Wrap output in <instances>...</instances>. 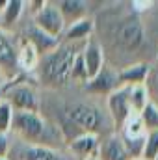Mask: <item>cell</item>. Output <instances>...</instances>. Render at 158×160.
<instances>
[{
	"label": "cell",
	"mask_w": 158,
	"mask_h": 160,
	"mask_svg": "<svg viewBox=\"0 0 158 160\" xmlns=\"http://www.w3.org/2000/svg\"><path fill=\"white\" fill-rule=\"evenodd\" d=\"M104 108H106V114L112 121L114 132H119L123 128V125L134 116L130 102H128V88L119 86L116 91H112L104 101Z\"/></svg>",
	"instance_id": "6"
},
{
	"label": "cell",
	"mask_w": 158,
	"mask_h": 160,
	"mask_svg": "<svg viewBox=\"0 0 158 160\" xmlns=\"http://www.w3.org/2000/svg\"><path fill=\"white\" fill-rule=\"evenodd\" d=\"M89 160H97V158H89Z\"/></svg>",
	"instance_id": "29"
},
{
	"label": "cell",
	"mask_w": 158,
	"mask_h": 160,
	"mask_svg": "<svg viewBox=\"0 0 158 160\" xmlns=\"http://www.w3.org/2000/svg\"><path fill=\"white\" fill-rule=\"evenodd\" d=\"M80 58L84 62L86 73H87V80L93 78L104 65H106V58H104V50L101 47V43L95 39V36L91 39L86 41V45L80 50Z\"/></svg>",
	"instance_id": "11"
},
{
	"label": "cell",
	"mask_w": 158,
	"mask_h": 160,
	"mask_svg": "<svg viewBox=\"0 0 158 160\" xmlns=\"http://www.w3.org/2000/svg\"><path fill=\"white\" fill-rule=\"evenodd\" d=\"M155 160H158V155H156V158H155Z\"/></svg>",
	"instance_id": "30"
},
{
	"label": "cell",
	"mask_w": 158,
	"mask_h": 160,
	"mask_svg": "<svg viewBox=\"0 0 158 160\" xmlns=\"http://www.w3.org/2000/svg\"><path fill=\"white\" fill-rule=\"evenodd\" d=\"M24 15V2L22 0H7L2 15H0V28L7 34H13V28L22 21Z\"/></svg>",
	"instance_id": "17"
},
{
	"label": "cell",
	"mask_w": 158,
	"mask_h": 160,
	"mask_svg": "<svg viewBox=\"0 0 158 160\" xmlns=\"http://www.w3.org/2000/svg\"><path fill=\"white\" fill-rule=\"evenodd\" d=\"M138 118L141 121L145 132H151V130H158V106H155L153 102H149L140 114Z\"/></svg>",
	"instance_id": "20"
},
{
	"label": "cell",
	"mask_w": 158,
	"mask_h": 160,
	"mask_svg": "<svg viewBox=\"0 0 158 160\" xmlns=\"http://www.w3.org/2000/svg\"><path fill=\"white\" fill-rule=\"evenodd\" d=\"M99 142L101 138L95 134H80L75 140L67 142L65 149L75 157V160H89L97 158L99 153Z\"/></svg>",
	"instance_id": "12"
},
{
	"label": "cell",
	"mask_w": 158,
	"mask_h": 160,
	"mask_svg": "<svg viewBox=\"0 0 158 160\" xmlns=\"http://www.w3.org/2000/svg\"><path fill=\"white\" fill-rule=\"evenodd\" d=\"M86 43H67V41H60V45L50 50L48 54L41 56L39 63L34 71V77L41 86H45L47 89H62L71 86V71H73V63L80 54L82 47Z\"/></svg>",
	"instance_id": "4"
},
{
	"label": "cell",
	"mask_w": 158,
	"mask_h": 160,
	"mask_svg": "<svg viewBox=\"0 0 158 160\" xmlns=\"http://www.w3.org/2000/svg\"><path fill=\"white\" fill-rule=\"evenodd\" d=\"M11 121H13V108L6 101H2L0 102V134H9Z\"/></svg>",
	"instance_id": "23"
},
{
	"label": "cell",
	"mask_w": 158,
	"mask_h": 160,
	"mask_svg": "<svg viewBox=\"0 0 158 160\" xmlns=\"http://www.w3.org/2000/svg\"><path fill=\"white\" fill-rule=\"evenodd\" d=\"M4 101L13 108V112H41L39 93L34 84L26 82V75H19L7 80L4 86Z\"/></svg>",
	"instance_id": "5"
},
{
	"label": "cell",
	"mask_w": 158,
	"mask_h": 160,
	"mask_svg": "<svg viewBox=\"0 0 158 160\" xmlns=\"http://www.w3.org/2000/svg\"><path fill=\"white\" fill-rule=\"evenodd\" d=\"M9 136H13L19 143L65 151V140L60 128L39 112H13Z\"/></svg>",
	"instance_id": "3"
},
{
	"label": "cell",
	"mask_w": 158,
	"mask_h": 160,
	"mask_svg": "<svg viewBox=\"0 0 158 160\" xmlns=\"http://www.w3.org/2000/svg\"><path fill=\"white\" fill-rule=\"evenodd\" d=\"M11 149V138L9 134H0V158H7Z\"/></svg>",
	"instance_id": "24"
},
{
	"label": "cell",
	"mask_w": 158,
	"mask_h": 160,
	"mask_svg": "<svg viewBox=\"0 0 158 160\" xmlns=\"http://www.w3.org/2000/svg\"><path fill=\"white\" fill-rule=\"evenodd\" d=\"M6 82H7V78H6V77H4V75H2V73H0V88H2V86H4V84H6Z\"/></svg>",
	"instance_id": "25"
},
{
	"label": "cell",
	"mask_w": 158,
	"mask_h": 160,
	"mask_svg": "<svg viewBox=\"0 0 158 160\" xmlns=\"http://www.w3.org/2000/svg\"><path fill=\"white\" fill-rule=\"evenodd\" d=\"M97 160H132L117 132L106 134L99 142Z\"/></svg>",
	"instance_id": "13"
},
{
	"label": "cell",
	"mask_w": 158,
	"mask_h": 160,
	"mask_svg": "<svg viewBox=\"0 0 158 160\" xmlns=\"http://www.w3.org/2000/svg\"><path fill=\"white\" fill-rule=\"evenodd\" d=\"M86 95V93H84ZM62 132L65 145L80 134H95L99 138L112 134L114 127L106 114V108L86 95V99H71L62 108L56 119H50Z\"/></svg>",
	"instance_id": "2"
},
{
	"label": "cell",
	"mask_w": 158,
	"mask_h": 160,
	"mask_svg": "<svg viewBox=\"0 0 158 160\" xmlns=\"http://www.w3.org/2000/svg\"><path fill=\"white\" fill-rule=\"evenodd\" d=\"M17 39L22 41V43H28L30 47H34L36 52L39 54V58L45 56V54H48L50 50H54L60 45V41H62V39H56V38L47 36L45 32H41L39 28L32 22V19H30V24L22 28V36L17 38Z\"/></svg>",
	"instance_id": "10"
},
{
	"label": "cell",
	"mask_w": 158,
	"mask_h": 160,
	"mask_svg": "<svg viewBox=\"0 0 158 160\" xmlns=\"http://www.w3.org/2000/svg\"><path fill=\"white\" fill-rule=\"evenodd\" d=\"M62 17H63V22H65V28L77 21H82L86 17H91V9H89V2H84V0H58L56 2Z\"/></svg>",
	"instance_id": "14"
},
{
	"label": "cell",
	"mask_w": 158,
	"mask_h": 160,
	"mask_svg": "<svg viewBox=\"0 0 158 160\" xmlns=\"http://www.w3.org/2000/svg\"><path fill=\"white\" fill-rule=\"evenodd\" d=\"M95 36V21H93V15L91 17H86L82 21H77L73 24H69L63 32V38L62 41H67V43H86L87 39H91Z\"/></svg>",
	"instance_id": "15"
},
{
	"label": "cell",
	"mask_w": 158,
	"mask_h": 160,
	"mask_svg": "<svg viewBox=\"0 0 158 160\" xmlns=\"http://www.w3.org/2000/svg\"><path fill=\"white\" fill-rule=\"evenodd\" d=\"M32 22L39 28L41 32H45L47 36L50 38H56V39H62L63 38V32H65V22H63V17L56 6V2L52 0H45V6L41 8L39 11L30 17Z\"/></svg>",
	"instance_id": "7"
},
{
	"label": "cell",
	"mask_w": 158,
	"mask_h": 160,
	"mask_svg": "<svg viewBox=\"0 0 158 160\" xmlns=\"http://www.w3.org/2000/svg\"><path fill=\"white\" fill-rule=\"evenodd\" d=\"M6 34H7V32H4V30H2V28H0V41L4 39V38H6Z\"/></svg>",
	"instance_id": "26"
},
{
	"label": "cell",
	"mask_w": 158,
	"mask_h": 160,
	"mask_svg": "<svg viewBox=\"0 0 158 160\" xmlns=\"http://www.w3.org/2000/svg\"><path fill=\"white\" fill-rule=\"evenodd\" d=\"M0 160H7V158H0Z\"/></svg>",
	"instance_id": "28"
},
{
	"label": "cell",
	"mask_w": 158,
	"mask_h": 160,
	"mask_svg": "<svg viewBox=\"0 0 158 160\" xmlns=\"http://www.w3.org/2000/svg\"><path fill=\"white\" fill-rule=\"evenodd\" d=\"M7 160H65V157L63 151H54V149L26 145L17 142V145H11Z\"/></svg>",
	"instance_id": "9"
},
{
	"label": "cell",
	"mask_w": 158,
	"mask_h": 160,
	"mask_svg": "<svg viewBox=\"0 0 158 160\" xmlns=\"http://www.w3.org/2000/svg\"><path fill=\"white\" fill-rule=\"evenodd\" d=\"M17 63H19V73L21 75H34V71H36V67L39 63V54L28 43L19 41V58H17Z\"/></svg>",
	"instance_id": "18"
},
{
	"label": "cell",
	"mask_w": 158,
	"mask_h": 160,
	"mask_svg": "<svg viewBox=\"0 0 158 160\" xmlns=\"http://www.w3.org/2000/svg\"><path fill=\"white\" fill-rule=\"evenodd\" d=\"M2 101H4V89L0 88V102H2Z\"/></svg>",
	"instance_id": "27"
},
{
	"label": "cell",
	"mask_w": 158,
	"mask_h": 160,
	"mask_svg": "<svg viewBox=\"0 0 158 160\" xmlns=\"http://www.w3.org/2000/svg\"><path fill=\"white\" fill-rule=\"evenodd\" d=\"M99 17H102V22H95V32L101 34V38L95 39L101 43L104 58L108 52L119 54L110 65L116 71L134 63L132 54L149 48V36L143 19L134 8H110L104 13L101 11Z\"/></svg>",
	"instance_id": "1"
},
{
	"label": "cell",
	"mask_w": 158,
	"mask_h": 160,
	"mask_svg": "<svg viewBox=\"0 0 158 160\" xmlns=\"http://www.w3.org/2000/svg\"><path fill=\"white\" fill-rule=\"evenodd\" d=\"M119 88V78H117V71L114 67H110L108 63L93 77L89 78L86 84H82V91L89 97H108L112 91H116Z\"/></svg>",
	"instance_id": "8"
},
{
	"label": "cell",
	"mask_w": 158,
	"mask_h": 160,
	"mask_svg": "<svg viewBox=\"0 0 158 160\" xmlns=\"http://www.w3.org/2000/svg\"><path fill=\"white\" fill-rule=\"evenodd\" d=\"M149 69H151V63H145V62L132 63V65H126V67L119 69L117 71L119 86L132 88V86H138V84H145Z\"/></svg>",
	"instance_id": "16"
},
{
	"label": "cell",
	"mask_w": 158,
	"mask_h": 160,
	"mask_svg": "<svg viewBox=\"0 0 158 160\" xmlns=\"http://www.w3.org/2000/svg\"><path fill=\"white\" fill-rule=\"evenodd\" d=\"M128 102H130V108H132V114H140L151 101H149V91H147V86L145 84H138V86H132L128 88Z\"/></svg>",
	"instance_id": "19"
},
{
	"label": "cell",
	"mask_w": 158,
	"mask_h": 160,
	"mask_svg": "<svg viewBox=\"0 0 158 160\" xmlns=\"http://www.w3.org/2000/svg\"><path fill=\"white\" fill-rule=\"evenodd\" d=\"M158 155V130L145 132V142H143V151L140 160H155Z\"/></svg>",
	"instance_id": "21"
},
{
	"label": "cell",
	"mask_w": 158,
	"mask_h": 160,
	"mask_svg": "<svg viewBox=\"0 0 158 160\" xmlns=\"http://www.w3.org/2000/svg\"><path fill=\"white\" fill-rule=\"evenodd\" d=\"M145 86H147V91H149V101L155 106H158V62L156 63H151Z\"/></svg>",
	"instance_id": "22"
}]
</instances>
